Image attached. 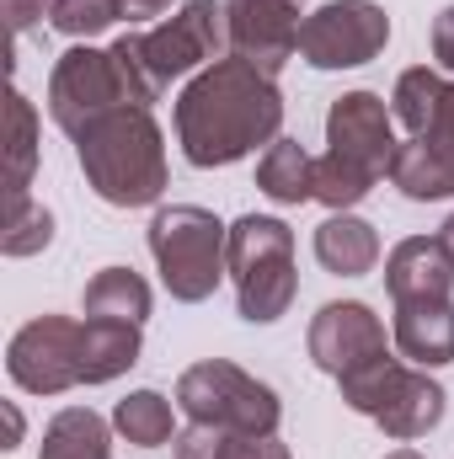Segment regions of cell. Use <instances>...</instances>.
<instances>
[{
    "instance_id": "cell-1",
    "label": "cell",
    "mask_w": 454,
    "mask_h": 459,
    "mask_svg": "<svg viewBox=\"0 0 454 459\" xmlns=\"http://www.w3.org/2000/svg\"><path fill=\"white\" fill-rule=\"evenodd\" d=\"M278 128H284L278 81L240 54L198 70L188 91L177 97V144L198 171L235 166L257 144H273Z\"/></svg>"
},
{
    "instance_id": "cell-2",
    "label": "cell",
    "mask_w": 454,
    "mask_h": 459,
    "mask_svg": "<svg viewBox=\"0 0 454 459\" xmlns=\"http://www.w3.org/2000/svg\"><path fill=\"white\" fill-rule=\"evenodd\" d=\"M92 193L113 209H144L166 193V139L150 108H113L75 134Z\"/></svg>"
},
{
    "instance_id": "cell-3",
    "label": "cell",
    "mask_w": 454,
    "mask_h": 459,
    "mask_svg": "<svg viewBox=\"0 0 454 459\" xmlns=\"http://www.w3.org/2000/svg\"><path fill=\"white\" fill-rule=\"evenodd\" d=\"M401 139H396V117L374 91H347L327 113V155L316 160V204H327L332 214H347L353 204L369 198V187L380 177H390Z\"/></svg>"
},
{
    "instance_id": "cell-4",
    "label": "cell",
    "mask_w": 454,
    "mask_h": 459,
    "mask_svg": "<svg viewBox=\"0 0 454 459\" xmlns=\"http://www.w3.org/2000/svg\"><path fill=\"white\" fill-rule=\"evenodd\" d=\"M230 43V22L220 0H188L177 16H166L161 27H139V32H123L113 43L118 65L128 70L134 81V97L144 108L161 102V91L193 70H209Z\"/></svg>"
},
{
    "instance_id": "cell-5",
    "label": "cell",
    "mask_w": 454,
    "mask_h": 459,
    "mask_svg": "<svg viewBox=\"0 0 454 459\" xmlns=\"http://www.w3.org/2000/svg\"><path fill=\"white\" fill-rule=\"evenodd\" d=\"M150 256L161 267V283L171 299L198 305L220 289V278L230 273V230L198 209V204H171L155 209L150 220Z\"/></svg>"
},
{
    "instance_id": "cell-6",
    "label": "cell",
    "mask_w": 454,
    "mask_h": 459,
    "mask_svg": "<svg viewBox=\"0 0 454 459\" xmlns=\"http://www.w3.org/2000/svg\"><path fill=\"white\" fill-rule=\"evenodd\" d=\"M230 278H235V305L240 321L273 326L300 289L294 273V230L273 214H246L230 225Z\"/></svg>"
},
{
    "instance_id": "cell-7",
    "label": "cell",
    "mask_w": 454,
    "mask_h": 459,
    "mask_svg": "<svg viewBox=\"0 0 454 459\" xmlns=\"http://www.w3.org/2000/svg\"><path fill=\"white\" fill-rule=\"evenodd\" d=\"M337 385L353 411H363L369 422H380L401 444H412V438H423V433H433L444 422V385L428 379V368H406L390 352L353 368V374H342Z\"/></svg>"
},
{
    "instance_id": "cell-8",
    "label": "cell",
    "mask_w": 454,
    "mask_h": 459,
    "mask_svg": "<svg viewBox=\"0 0 454 459\" xmlns=\"http://www.w3.org/2000/svg\"><path fill=\"white\" fill-rule=\"evenodd\" d=\"M177 406L188 411V422H204V428H225L240 438H267L278 433V395L251 379L246 368H235L225 358H204L193 363L182 379H177Z\"/></svg>"
},
{
    "instance_id": "cell-9",
    "label": "cell",
    "mask_w": 454,
    "mask_h": 459,
    "mask_svg": "<svg viewBox=\"0 0 454 459\" xmlns=\"http://www.w3.org/2000/svg\"><path fill=\"white\" fill-rule=\"evenodd\" d=\"M5 374L27 395H59L92 385V326L70 316H38L5 347Z\"/></svg>"
},
{
    "instance_id": "cell-10",
    "label": "cell",
    "mask_w": 454,
    "mask_h": 459,
    "mask_svg": "<svg viewBox=\"0 0 454 459\" xmlns=\"http://www.w3.org/2000/svg\"><path fill=\"white\" fill-rule=\"evenodd\" d=\"M113 108H144L134 97V81L118 65V54L113 48H92V43L65 48L54 75H48V113H54V123L75 139L86 123H97Z\"/></svg>"
},
{
    "instance_id": "cell-11",
    "label": "cell",
    "mask_w": 454,
    "mask_h": 459,
    "mask_svg": "<svg viewBox=\"0 0 454 459\" xmlns=\"http://www.w3.org/2000/svg\"><path fill=\"white\" fill-rule=\"evenodd\" d=\"M390 43V16L374 0H332L305 16L300 27V59L316 70H358Z\"/></svg>"
},
{
    "instance_id": "cell-12",
    "label": "cell",
    "mask_w": 454,
    "mask_h": 459,
    "mask_svg": "<svg viewBox=\"0 0 454 459\" xmlns=\"http://www.w3.org/2000/svg\"><path fill=\"white\" fill-rule=\"evenodd\" d=\"M300 16H305V0H230V54L278 75L300 54V27H305Z\"/></svg>"
},
{
    "instance_id": "cell-13",
    "label": "cell",
    "mask_w": 454,
    "mask_h": 459,
    "mask_svg": "<svg viewBox=\"0 0 454 459\" xmlns=\"http://www.w3.org/2000/svg\"><path fill=\"white\" fill-rule=\"evenodd\" d=\"M385 352H390L385 321H380L369 305H358V299H332V305L316 310V321H310V358H316V368H327L332 379L363 368V363H374V358H385Z\"/></svg>"
},
{
    "instance_id": "cell-14",
    "label": "cell",
    "mask_w": 454,
    "mask_h": 459,
    "mask_svg": "<svg viewBox=\"0 0 454 459\" xmlns=\"http://www.w3.org/2000/svg\"><path fill=\"white\" fill-rule=\"evenodd\" d=\"M390 182L417 198V204H439V198H454V81L439 102V113L428 117L423 134H412L396 160H390Z\"/></svg>"
},
{
    "instance_id": "cell-15",
    "label": "cell",
    "mask_w": 454,
    "mask_h": 459,
    "mask_svg": "<svg viewBox=\"0 0 454 459\" xmlns=\"http://www.w3.org/2000/svg\"><path fill=\"white\" fill-rule=\"evenodd\" d=\"M385 289L396 305H439L454 294V262L439 235H412L385 256Z\"/></svg>"
},
{
    "instance_id": "cell-16",
    "label": "cell",
    "mask_w": 454,
    "mask_h": 459,
    "mask_svg": "<svg viewBox=\"0 0 454 459\" xmlns=\"http://www.w3.org/2000/svg\"><path fill=\"white\" fill-rule=\"evenodd\" d=\"M396 347L417 368L454 363V305H396Z\"/></svg>"
},
{
    "instance_id": "cell-17",
    "label": "cell",
    "mask_w": 454,
    "mask_h": 459,
    "mask_svg": "<svg viewBox=\"0 0 454 459\" xmlns=\"http://www.w3.org/2000/svg\"><path fill=\"white\" fill-rule=\"evenodd\" d=\"M257 187L273 198V204H284V209H300V204H310L316 198V155L300 144V139H273L267 144V155L257 160Z\"/></svg>"
},
{
    "instance_id": "cell-18",
    "label": "cell",
    "mask_w": 454,
    "mask_h": 459,
    "mask_svg": "<svg viewBox=\"0 0 454 459\" xmlns=\"http://www.w3.org/2000/svg\"><path fill=\"white\" fill-rule=\"evenodd\" d=\"M316 262L337 278H363L380 262V235H374V225H363L353 214H332L316 230Z\"/></svg>"
},
{
    "instance_id": "cell-19",
    "label": "cell",
    "mask_w": 454,
    "mask_h": 459,
    "mask_svg": "<svg viewBox=\"0 0 454 459\" xmlns=\"http://www.w3.org/2000/svg\"><path fill=\"white\" fill-rule=\"evenodd\" d=\"M81 310H86V321H123V326H144V316H150V283H144L134 267H102V273L86 283Z\"/></svg>"
},
{
    "instance_id": "cell-20",
    "label": "cell",
    "mask_w": 454,
    "mask_h": 459,
    "mask_svg": "<svg viewBox=\"0 0 454 459\" xmlns=\"http://www.w3.org/2000/svg\"><path fill=\"white\" fill-rule=\"evenodd\" d=\"M113 428L92 411V406H65L48 428H43V449L38 459H113Z\"/></svg>"
},
{
    "instance_id": "cell-21",
    "label": "cell",
    "mask_w": 454,
    "mask_h": 459,
    "mask_svg": "<svg viewBox=\"0 0 454 459\" xmlns=\"http://www.w3.org/2000/svg\"><path fill=\"white\" fill-rule=\"evenodd\" d=\"M32 166H38V113H32V102L11 86V91H5V204L27 198Z\"/></svg>"
},
{
    "instance_id": "cell-22",
    "label": "cell",
    "mask_w": 454,
    "mask_h": 459,
    "mask_svg": "<svg viewBox=\"0 0 454 459\" xmlns=\"http://www.w3.org/2000/svg\"><path fill=\"white\" fill-rule=\"evenodd\" d=\"M444 91H450V81H444L439 70H428V65L401 70V81H396V91H390V117H396L406 134H423L428 117L439 113Z\"/></svg>"
},
{
    "instance_id": "cell-23",
    "label": "cell",
    "mask_w": 454,
    "mask_h": 459,
    "mask_svg": "<svg viewBox=\"0 0 454 459\" xmlns=\"http://www.w3.org/2000/svg\"><path fill=\"white\" fill-rule=\"evenodd\" d=\"M113 428L139 449H161V444H171V401L155 395V390H134V395L118 401Z\"/></svg>"
},
{
    "instance_id": "cell-24",
    "label": "cell",
    "mask_w": 454,
    "mask_h": 459,
    "mask_svg": "<svg viewBox=\"0 0 454 459\" xmlns=\"http://www.w3.org/2000/svg\"><path fill=\"white\" fill-rule=\"evenodd\" d=\"M54 240V214L38 209L32 198H16L5 204V225H0V251L5 256H32Z\"/></svg>"
},
{
    "instance_id": "cell-25",
    "label": "cell",
    "mask_w": 454,
    "mask_h": 459,
    "mask_svg": "<svg viewBox=\"0 0 454 459\" xmlns=\"http://www.w3.org/2000/svg\"><path fill=\"white\" fill-rule=\"evenodd\" d=\"M118 16H123V0H54L48 5V22L65 38H97V32L113 27Z\"/></svg>"
},
{
    "instance_id": "cell-26",
    "label": "cell",
    "mask_w": 454,
    "mask_h": 459,
    "mask_svg": "<svg viewBox=\"0 0 454 459\" xmlns=\"http://www.w3.org/2000/svg\"><path fill=\"white\" fill-rule=\"evenodd\" d=\"M225 428H204V422H193L182 438H177V459H220L225 449Z\"/></svg>"
},
{
    "instance_id": "cell-27",
    "label": "cell",
    "mask_w": 454,
    "mask_h": 459,
    "mask_svg": "<svg viewBox=\"0 0 454 459\" xmlns=\"http://www.w3.org/2000/svg\"><path fill=\"white\" fill-rule=\"evenodd\" d=\"M220 459H289V449L267 433V438H240V433H230Z\"/></svg>"
},
{
    "instance_id": "cell-28",
    "label": "cell",
    "mask_w": 454,
    "mask_h": 459,
    "mask_svg": "<svg viewBox=\"0 0 454 459\" xmlns=\"http://www.w3.org/2000/svg\"><path fill=\"white\" fill-rule=\"evenodd\" d=\"M43 5H54V0H0V11L11 22V38H22L32 22H43Z\"/></svg>"
},
{
    "instance_id": "cell-29",
    "label": "cell",
    "mask_w": 454,
    "mask_h": 459,
    "mask_svg": "<svg viewBox=\"0 0 454 459\" xmlns=\"http://www.w3.org/2000/svg\"><path fill=\"white\" fill-rule=\"evenodd\" d=\"M433 59L454 70V5L450 11H439V22H433Z\"/></svg>"
},
{
    "instance_id": "cell-30",
    "label": "cell",
    "mask_w": 454,
    "mask_h": 459,
    "mask_svg": "<svg viewBox=\"0 0 454 459\" xmlns=\"http://www.w3.org/2000/svg\"><path fill=\"white\" fill-rule=\"evenodd\" d=\"M171 0H123V16L128 22H150V16H161Z\"/></svg>"
},
{
    "instance_id": "cell-31",
    "label": "cell",
    "mask_w": 454,
    "mask_h": 459,
    "mask_svg": "<svg viewBox=\"0 0 454 459\" xmlns=\"http://www.w3.org/2000/svg\"><path fill=\"white\" fill-rule=\"evenodd\" d=\"M439 240H444V251H450V262H454V214L444 220V230H439Z\"/></svg>"
},
{
    "instance_id": "cell-32",
    "label": "cell",
    "mask_w": 454,
    "mask_h": 459,
    "mask_svg": "<svg viewBox=\"0 0 454 459\" xmlns=\"http://www.w3.org/2000/svg\"><path fill=\"white\" fill-rule=\"evenodd\" d=\"M5 422H11V444H16V438H22V411H16V406H5Z\"/></svg>"
},
{
    "instance_id": "cell-33",
    "label": "cell",
    "mask_w": 454,
    "mask_h": 459,
    "mask_svg": "<svg viewBox=\"0 0 454 459\" xmlns=\"http://www.w3.org/2000/svg\"><path fill=\"white\" fill-rule=\"evenodd\" d=\"M385 459H423V455H412V449H396V455H385Z\"/></svg>"
}]
</instances>
